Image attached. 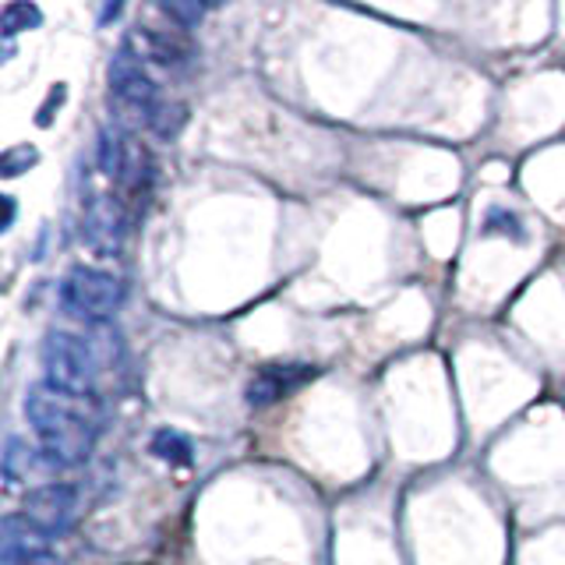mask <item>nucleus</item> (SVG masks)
I'll use <instances>...</instances> for the list:
<instances>
[{
    "label": "nucleus",
    "instance_id": "obj_1",
    "mask_svg": "<svg viewBox=\"0 0 565 565\" xmlns=\"http://www.w3.org/2000/svg\"><path fill=\"white\" fill-rule=\"evenodd\" d=\"M25 417L40 441V452L53 467H78L93 456L99 435L96 396H67L53 385H32L25 396Z\"/></svg>",
    "mask_w": 565,
    "mask_h": 565
},
{
    "label": "nucleus",
    "instance_id": "obj_2",
    "mask_svg": "<svg viewBox=\"0 0 565 565\" xmlns=\"http://www.w3.org/2000/svg\"><path fill=\"white\" fill-rule=\"evenodd\" d=\"M40 361H43L46 385L61 388L67 396H85V399L96 396V375H99L96 353L75 332L50 329L40 347Z\"/></svg>",
    "mask_w": 565,
    "mask_h": 565
},
{
    "label": "nucleus",
    "instance_id": "obj_3",
    "mask_svg": "<svg viewBox=\"0 0 565 565\" xmlns=\"http://www.w3.org/2000/svg\"><path fill=\"white\" fill-rule=\"evenodd\" d=\"M106 78H110V110L120 117L117 128L124 124H146L149 128V117L152 110L163 99H159V85L149 75V67L141 64L131 50H117L110 67H106Z\"/></svg>",
    "mask_w": 565,
    "mask_h": 565
},
{
    "label": "nucleus",
    "instance_id": "obj_4",
    "mask_svg": "<svg viewBox=\"0 0 565 565\" xmlns=\"http://www.w3.org/2000/svg\"><path fill=\"white\" fill-rule=\"evenodd\" d=\"M120 305L124 282L114 273L96 269V265H75L61 279V308L78 322H106V318L117 315Z\"/></svg>",
    "mask_w": 565,
    "mask_h": 565
},
{
    "label": "nucleus",
    "instance_id": "obj_5",
    "mask_svg": "<svg viewBox=\"0 0 565 565\" xmlns=\"http://www.w3.org/2000/svg\"><path fill=\"white\" fill-rule=\"evenodd\" d=\"M25 523H32L40 530L43 537H61L64 530L75 523L78 516V491L64 484V481H50V484H40L25 494V505L18 512Z\"/></svg>",
    "mask_w": 565,
    "mask_h": 565
},
{
    "label": "nucleus",
    "instance_id": "obj_6",
    "mask_svg": "<svg viewBox=\"0 0 565 565\" xmlns=\"http://www.w3.org/2000/svg\"><path fill=\"white\" fill-rule=\"evenodd\" d=\"M124 50H131L141 64L156 67H184L191 61V43L181 25H146L138 22L128 35H124Z\"/></svg>",
    "mask_w": 565,
    "mask_h": 565
},
{
    "label": "nucleus",
    "instance_id": "obj_7",
    "mask_svg": "<svg viewBox=\"0 0 565 565\" xmlns=\"http://www.w3.org/2000/svg\"><path fill=\"white\" fill-rule=\"evenodd\" d=\"M318 371L311 364H265L258 367L252 382L244 388V399L252 406H273L279 399L294 396L297 388H305Z\"/></svg>",
    "mask_w": 565,
    "mask_h": 565
},
{
    "label": "nucleus",
    "instance_id": "obj_8",
    "mask_svg": "<svg viewBox=\"0 0 565 565\" xmlns=\"http://www.w3.org/2000/svg\"><path fill=\"white\" fill-rule=\"evenodd\" d=\"M0 565H61L53 555L50 537H43L22 516L4 520V537H0Z\"/></svg>",
    "mask_w": 565,
    "mask_h": 565
},
{
    "label": "nucleus",
    "instance_id": "obj_9",
    "mask_svg": "<svg viewBox=\"0 0 565 565\" xmlns=\"http://www.w3.org/2000/svg\"><path fill=\"white\" fill-rule=\"evenodd\" d=\"M124 205L110 194H93L85 205V241L96 247V252L114 255L120 252V237H124Z\"/></svg>",
    "mask_w": 565,
    "mask_h": 565
},
{
    "label": "nucleus",
    "instance_id": "obj_10",
    "mask_svg": "<svg viewBox=\"0 0 565 565\" xmlns=\"http://www.w3.org/2000/svg\"><path fill=\"white\" fill-rule=\"evenodd\" d=\"M40 459H43V463H50V459H46L43 452L29 449L22 438H8V452H4V477H8V484L29 481V473H35V467H40ZM50 467H53V463H50Z\"/></svg>",
    "mask_w": 565,
    "mask_h": 565
},
{
    "label": "nucleus",
    "instance_id": "obj_11",
    "mask_svg": "<svg viewBox=\"0 0 565 565\" xmlns=\"http://www.w3.org/2000/svg\"><path fill=\"white\" fill-rule=\"evenodd\" d=\"M43 25V11L35 4H22V0H14L4 11H0V35H4V43H11L18 32H32Z\"/></svg>",
    "mask_w": 565,
    "mask_h": 565
},
{
    "label": "nucleus",
    "instance_id": "obj_12",
    "mask_svg": "<svg viewBox=\"0 0 565 565\" xmlns=\"http://www.w3.org/2000/svg\"><path fill=\"white\" fill-rule=\"evenodd\" d=\"M184 120H188V106L177 103V99H163L149 117V131L156 138H163V141H173L177 135H181Z\"/></svg>",
    "mask_w": 565,
    "mask_h": 565
},
{
    "label": "nucleus",
    "instance_id": "obj_13",
    "mask_svg": "<svg viewBox=\"0 0 565 565\" xmlns=\"http://www.w3.org/2000/svg\"><path fill=\"white\" fill-rule=\"evenodd\" d=\"M152 452L163 459V463H177V467H188L191 463V446H188V438L181 431H156L152 435Z\"/></svg>",
    "mask_w": 565,
    "mask_h": 565
},
{
    "label": "nucleus",
    "instance_id": "obj_14",
    "mask_svg": "<svg viewBox=\"0 0 565 565\" xmlns=\"http://www.w3.org/2000/svg\"><path fill=\"white\" fill-rule=\"evenodd\" d=\"M35 163H40V152H35L32 146H14V149H8L4 156H0V173H4V177H22Z\"/></svg>",
    "mask_w": 565,
    "mask_h": 565
},
{
    "label": "nucleus",
    "instance_id": "obj_15",
    "mask_svg": "<svg viewBox=\"0 0 565 565\" xmlns=\"http://www.w3.org/2000/svg\"><path fill=\"white\" fill-rule=\"evenodd\" d=\"M484 223H502L499 230H494V234H512V237H516V241H523V230H520V220H516V216H512V212H505V209H491Z\"/></svg>",
    "mask_w": 565,
    "mask_h": 565
},
{
    "label": "nucleus",
    "instance_id": "obj_16",
    "mask_svg": "<svg viewBox=\"0 0 565 565\" xmlns=\"http://www.w3.org/2000/svg\"><path fill=\"white\" fill-rule=\"evenodd\" d=\"M11 223H14V199L4 194V230H11Z\"/></svg>",
    "mask_w": 565,
    "mask_h": 565
}]
</instances>
